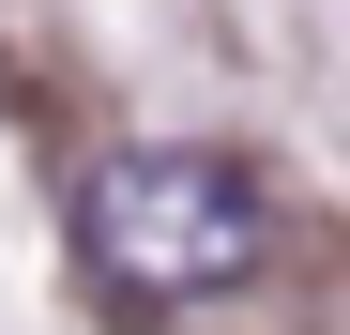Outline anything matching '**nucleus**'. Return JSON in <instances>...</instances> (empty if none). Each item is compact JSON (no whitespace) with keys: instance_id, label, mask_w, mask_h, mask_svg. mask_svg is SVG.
<instances>
[{"instance_id":"nucleus-1","label":"nucleus","mask_w":350,"mask_h":335,"mask_svg":"<svg viewBox=\"0 0 350 335\" xmlns=\"http://www.w3.org/2000/svg\"><path fill=\"white\" fill-rule=\"evenodd\" d=\"M77 259H92L107 305L167 320V305H213V290H244V274L274 259V198H259L244 152L137 137V152H107L77 183Z\"/></svg>"}]
</instances>
